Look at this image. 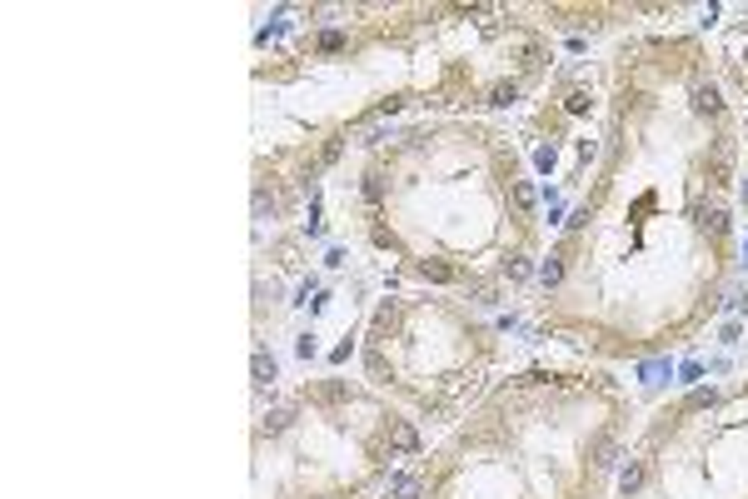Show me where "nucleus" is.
<instances>
[{"instance_id":"nucleus-8","label":"nucleus","mask_w":748,"mask_h":499,"mask_svg":"<svg viewBox=\"0 0 748 499\" xmlns=\"http://www.w3.org/2000/svg\"><path fill=\"white\" fill-rule=\"evenodd\" d=\"M714 405H718V390H714V384H699V390L683 400V410H714Z\"/></svg>"},{"instance_id":"nucleus-19","label":"nucleus","mask_w":748,"mask_h":499,"mask_svg":"<svg viewBox=\"0 0 748 499\" xmlns=\"http://www.w3.org/2000/svg\"><path fill=\"white\" fill-rule=\"evenodd\" d=\"M534 165H539V170H554V150H549V145H544V150H539V155H534Z\"/></svg>"},{"instance_id":"nucleus-1","label":"nucleus","mask_w":748,"mask_h":499,"mask_svg":"<svg viewBox=\"0 0 748 499\" xmlns=\"http://www.w3.org/2000/svg\"><path fill=\"white\" fill-rule=\"evenodd\" d=\"M728 165H733V140H718L714 155H709V165H704L709 185H728Z\"/></svg>"},{"instance_id":"nucleus-20","label":"nucleus","mask_w":748,"mask_h":499,"mask_svg":"<svg viewBox=\"0 0 748 499\" xmlns=\"http://www.w3.org/2000/svg\"><path fill=\"white\" fill-rule=\"evenodd\" d=\"M743 315H748V295H743Z\"/></svg>"},{"instance_id":"nucleus-7","label":"nucleus","mask_w":748,"mask_h":499,"mask_svg":"<svg viewBox=\"0 0 748 499\" xmlns=\"http://www.w3.org/2000/svg\"><path fill=\"white\" fill-rule=\"evenodd\" d=\"M619 489H623V494L644 489V465H639V460H628V465H623V474H619Z\"/></svg>"},{"instance_id":"nucleus-10","label":"nucleus","mask_w":748,"mask_h":499,"mask_svg":"<svg viewBox=\"0 0 748 499\" xmlns=\"http://www.w3.org/2000/svg\"><path fill=\"white\" fill-rule=\"evenodd\" d=\"M394 450H405V455H414V450H419L414 424H394Z\"/></svg>"},{"instance_id":"nucleus-9","label":"nucleus","mask_w":748,"mask_h":499,"mask_svg":"<svg viewBox=\"0 0 748 499\" xmlns=\"http://www.w3.org/2000/svg\"><path fill=\"white\" fill-rule=\"evenodd\" d=\"M250 374H255V384H274V360L260 350V355L250 360Z\"/></svg>"},{"instance_id":"nucleus-18","label":"nucleus","mask_w":748,"mask_h":499,"mask_svg":"<svg viewBox=\"0 0 748 499\" xmlns=\"http://www.w3.org/2000/svg\"><path fill=\"white\" fill-rule=\"evenodd\" d=\"M614 465V439H599V469Z\"/></svg>"},{"instance_id":"nucleus-5","label":"nucleus","mask_w":748,"mask_h":499,"mask_svg":"<svg viewBox=\"0 0 748 499\" xmlns=\"http://www.w3.org/2000/svg\"><path fill=\"white\" fill-rule=\"evenodd\" d=\"M509 200H514V210H519V215H529V210L539 205V190H534L529 180H514V190H509Z\"/></svg>"},{"instance_id":"nucleus-17","label":"nucleus","mask_w":748,"mask_h":499,"mask_svg":"<svg viewBox=\"0 0 748 499\" xmlns=\"http://www.w3.org/2000/svg\"><path fill=\"white\" fill-rule=\"evenodd\" d=\"M319 50H344V35H339V30H324V35H319Z\"/></svg>"},{"instance_id":"nucleus-4","label":"nucleus","mask_w":748,"mask_h":499,"mask_svg":"<svg viewBox=\"0 0 748 499\" xmlns=\"http://www.w3.org/2000/svg\"><path fill=\"white\" fill-rule=\"evenodd\" d=\"M384 494H389V499H424V479H419V474H389Z\"/></svg>"},{"instance_id":"nucleus-11","label":"nucleus","mask_w":748,"mask_h":499,"mask_svg":"<svg viewBox=\"0 0 748 499\" xmlns=\"http://www.w3.org/2000/svg\"><path fill=\"white\" fill-rule=\"evenodd\" d=\"M419 274H424V280H434V285L454 280V270H449V265H439V260H424V265H419Z\"/></svg>"},{"instance_id":"nucleus-15","label":"nucleus","mask_w":748,"mask_h":499,"mask_svg":"<svg viewBox=\"0 0 748 499\" xmlns=\"http://www.w3.org/2000/svg\"><path fill=\"white\" fill-rule=\"evenodd\" d=\"M365 200H369V205L384 200V180H379V175H365Z\"/></svg>"},{"instance_id":"nucleus-16","label":"nucleus","mask_w":748,"mask_h":499,"mask_svg":"<svg viewBox=\"0 0 748 499\" xmlns=\"http://www.w3.org/2000/svg\"><path fill=\"white\" fill-rule=\"evenodd\" d=\"M539 280H544V285H559V280H564V265H559V260H544Z\"/></svg>"},{"instance_id":"nucleus-22","label":"nucleus","mask_w":748,"mask_h":499,"mask_svg":"<svg viewBox=\"0 0 748 499\" xmlns=\"http://www.w3.org/2000/svg\"><path fill=\"white\" fill-rule=\"evenodd\" d=\"M743 61H748V50H743Z\"/></svg>"},{"instance_id":"nucleus-6","label":"nucleus","mask_w":748,"mask_h":499,"mask_svg":"<svg viewBox=\"0 0 748 499\" xmlns=\"http://www.w3.org/2000/svg\"><path fill=\"white\" fill-rule=\"evenodd\" d=\"M290 419H295V405H274V410L265 415V434H284V429H290Z\"/></svg>"},{"instance_id":"nucleus-14","label":"nucleus","mask_w":748,"mask_h":499,"mask_svg":"<svg viewBox=\"0 0 748 499\" xmlns=\"http://www.w3.org/2000/svg\"><path fill=\"white\" fill-rule=\"evenodd\" d=\"M504 274H509V280H524V274H529V255H509V260H504Z\"/></svg>"},{"instance_id":"nucleus-13","label":"nucleus","mask_w":748,"mask_h":499,"mask_svg":"<svg viewBox=\"0 0 748 499\" xmlns=\"http://www.w3.org/2000/svg\"><path fill=\"white\" fill-rule=\"evenodd\" d=\"M589 90H569V100H564V110H569V115H584V110H589Z\"/></svg>"},{"instance_id":"nucleus-21","label":"nucleus","mask_w":748,"mask_h":499,"mask_svg":"<svg viewBox=\"0 0 748 499\" xmlns=\"http://www.w3.org/2000/svg\"><path fill=\"white\" fill-rule=\"evenodd\" d=\"M743 200H748V180H743Z\"/></svg>"},{"instance_id":"nucleus-3","label":"nucleus","mask_w":748,"mask_h":499,"mask_svg":"<svg viewBox=\"0 0 748 499\" xmlns=\"http://www.w3.org/2000/svg\"><path fill=\"white\" fill-rule=\"evenodd\" d=\"M688 100H694V110H699V115H718V110H723V100H718V85H709V80H694Z\"/></svg>"},{"instance_id":"nucleus-12","label":"nucleus","mask_w":748,"mask_h":499,"mask_svg":"<svg viewBox=\"0 0 748 499\" xmlns=\"http://www.w3.org/2000/svg\"><path fill=\"white\" fill-rule=\"evenodd\" d=\"M509 100H519V85H514V80H499V85L489 90V105H509Z\"/></svg>"},{"instance_id":"nucleus-2","label":"nucleus","mask_w":748,"mask_h":499,"mask_svg":"<svg viewBox=\"0 0 748 499\" xmlns=\"http://www.w3.org/2000/svg\"><path fill=\"white\" fill-rule=\"evenodd\" d=\"M694 220L709 240H723L728 235V210H709V205H694Z\"/></svg>"}]
</instances>
